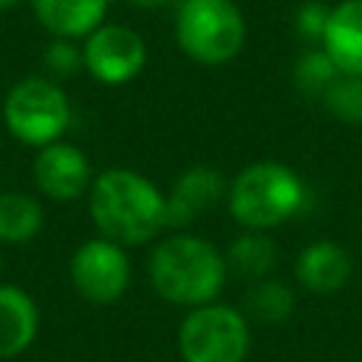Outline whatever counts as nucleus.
Segmentation results:
<instances>
[{"mask_svg":"<svg viewBox=\"0 0 362 362\" xmlns=\"http://www.w3.org/2000/svg\"><path fill=\"white\" fill-rule=\"evenodd\" d=\"M337 76H339V71H337V65L331 62V57L322 48L305 51L300 57V62L294 65V82H297V88L303 93H311V96L314 93L322 96L334 85Z\"/></svg>","mask_w":362,"mask_h":362,"instance_id":"19","label":"nucleus"},{"mask_svg":"<svg viewBox=\"0 0 362 362\" xmlns=\"http://www.w3.org/2000/svg\"><path fill=\"white\" fill-rule=\"evenodd\" d=\"M82 59L93 79L105 85H124L141 74L147 62V48L133 28L102 23L96 31L85 37Z\"/></svg>","mask_w":362,"mask_h":362,"instance_id":"8","label":"nucleus"},{"mask_svg":"<svg viewBox=\"0 0 362 362\" xmlns=\"http://www.w3.org/2000/svg\"><path fill=\"white\" fill-rule=\"evenodd\" d=\"M325 107L351 124H362V74L351 76V74H339L334 79V85L322 93Z\"/></svg>","mask_w":362,"mask_h":362,"instance_id":"18","label":"nucleus"},{"mask_svg":"<svg viewBox=\"0 0 362 362\" xmlns=\"http://www.w3.org/2000/svg\"><path fill=\"white\" fill-rule=\"evenodd\" d=\"M240 311L246 320L255 322H266V325L283 322L294 311V291L283 280H272V277L255 280L243 294Z\"/></svg>","mask_w":362,"mask_h":362,"instance_id":"16","label":"nucleus"},{"mask_svg":"<svg viewBox=\"0 0 362 362\" xmlns=\"http://www.w3.org/2000/svg\"><path fill=\"white\" fill-rule=\"evenodd\" d=\"M42 206L28 192H0V240L25 243L42 229Z\"/></svg>","mask_w":362,"mask_h":362,"instance_id":"17","label":"nucleus"},{"mask_svg":"<svg viewBox=\"0 0 362 362\" xmlns=\"http://www.w3.org/2000/svg\"><path fill=\"white\" fill-rule=\"evenodd\" d=\"M3 122L17 141L48 147L65 133L71 122V105L57 82L28 76L8 90L3 102Z\"/></svg>","mask_w":362,"mask_h":362,"instance_id":"5","label":"nucleus"},{"mask_svg":"<svg viewBox=\"0 0 362 362\" xmlns=\"http://www.w3.org/2000/svg\"><path fill=\"white\" fill-rule=\"evenodd\" d=\"M37 20L65 40L88 37L96 31L107 14V0H31Z\"/></svg>","mask_w":362,"mask_h":362,"instance_id":"14","label":"nucleus"},{"mask_svg":"<svg viewBox=\"0 0 362 362\" xmlns=\"http://www.w3.org/2000/svg\"><path fill=\"white\" fill-rule=\"evenodd\" d=\"M34 181L51 201H76L93 184L88 156L65 141H54L34 158Z\"/></svg>","mask_w":362,"mask_h":362,"instance_id":"9","label":"nucleus"},{"mask_svg":"<svg viewBox=\"0 0 362 362\" xmlns=\"http://www.w3.org/2000/svg\"><path fill=\"white\" fill-rule=\"evenodd\" d=\"M175 40L192 62L226 65L246 42V20L232 0H181Z\"/></svg>","mask_w":362,"mask_h":362,"instance_id":"4","label":"nucleus"},{"mask_svg":"<svg viewBox=\"0 0 362 362\" xmlns=\"http://www.w3.org/2000/svg\"><path fill=\"white\" fill-rule=\"evenodd\" d=\"M328 6H322V3H303L300 8H297V14H294V25H297V31L305 37V40H317L320 42V37H322V31H325V23H328Z\"/></svg>","mask_w":362,"mask_h":362,"instance_id":"21","label":"nucleus"},{"mask_svg":"<svg viewBox=\"0 0 362 362\" xmlns=\"http://www.w3.org/2000/svg\"><path fill=\"white\" fill-rule=\"evenodd\" d=\"M42 62L48 68L51 76H74L79 68H85V59H82V48H76L71 40L65 37H57L45 54H42Z\"/></svg>","mask_w":362,"mask_h":362,"instance_id":"20","label":"nucleus"},{"mask_svg":"<svg viewBox=\"0 0 362 362\" xmlns=\"http://www.w3.org/2000/svg\"><path fill=\"white\" fill-rule=\"evenodd\" d=\"M147 272L161 300L198 308L221 294L226 257L198 235H173L153 249Z\"/></svg>","mask_w":362,"mask_h":362,"instance_id":"2","label":"nucleus"},{"mask_svg":"<svg viewBox=\"0 0 362 362\" xmlns=\"http://www.w3.org/2000/svg\"><path fill=\"white\" fill-rule=\"evenodd\" d=\"M130 3L139 6V8H161V6H167L173 0H130Z\"/></svg>","mask_w":362,"mask_h":362,"instance_id":"22","label":"nucleus"},{"mask_svg":"<svg viewBox=\"0 0 362 362\" xmlns=\"http://www.w3.org/2000/svg\"><path fill=\"white\" fill-rule=\"evenodd\" d=\"M88 192L99 235L119 246L147 243L167 226V195L136 170H105Z\"/></svg>","mask_w":362,"mask_h":362,"instance_id":"1","label":"nucleus"},{"mask_svg":"<svg viewBox=\"0 0 362 362\" xmlns=\"http://www.w3.org/2000/svg\"><path fill=\"white\" fill-rule=\"evenodd\" d=\"M40 325L34 300L20 286H0V359L23 354Z\"/></svg>","mask_w":362,"mask_h":362,"instance_id":"13","label":"nucleus"},{"mask_svg":"<svg viewBox=\"0 0 362 362\" xmlns=\"http://www.w3.org/2000/svg\"><path fill=\"white\" fill-rule=\"evenodd\" d=\"M184 362H243L249 354V320L240 308L206 303L189 308L178 325Z\"/></svg>","mask_w":362,"mask_h":362,"instance_id":"6","label":"nucleus"},{"mask_svg":"<svg viewBox=\"0 0 362 362\" xmlns=\"http://www.w3.org/2000/svg\"><path fill=\"white\" fill-rule=\"evenodd\" d=\"M277 263V246L266 232L246 229L226 249V269L243 280H263Z\"/></svg>","mask_w":362,"mask_h":362,"instance_id":"15","label":"nucleus"},{"mask_svg":"<svg viewBox=\"0 0 362 362\" xmlns=\"http://www.w3.org/2000/svg\"><path fill=\"white\" fill-rule=\"evenodd\" d=\"M17 0H0V11H6V8H11Z\"/></svg>","mask_w":362,"mask_h":362,"instance_id":"23","label":"nucleus"},{"mask_svg":"<svg viewBox=\"0 0 362 362\" xmlns=\"http://www.w3.org/2000/svg\"><path fill=\"white\" fill-rule=\"evenodd\" d=\"M226 195V181L215 167L184 170L167 195V226H187L195 215L212 209Z\"/></svg>","mask_w":362,"mask_h":362,"instance_id":"10","label":"nucleus"},{"mask_svg":"<svg viewBox=\"0 0 362 362\" xmlns=\"http://www.w3.org/2000/svg\"><path fill=\"white\" fill-rule=\"evenodd\" d=\"M305 201L303 178L280 161H255L243 167L226 187L232 218L243 229L266 232L288 221Z\"/></svg>","mask_w":362,"mask_h":362,"instance_id":"3","label":"nucleus"},{"mask_svg":"<svg viewBox=\"0 0 362 362\" xmlns=\"http://www.w3.org/2000/svg\"><path fill=\"white\" fill-rule=\"evenodd\" d=\"M354 272L351 255L334 240H314L297 257V280L314 294L339 291Z\"/></svg>","mask_w":362,"mask_h":362,"instance_id":"12","label":"nucleus"},{"mask_svg":"<svg viewBox=\"0 0 362 362\" xmlns=\"http://www.w3.org/2000/svg\"><path fill=\"white\" fill-rule=\"evenodd\" d=\"M71 283L88 303H116L130 286V260L124 246L107 238L85 240L71 257Z\"/></svg>","mask_w":362,"mask_h":362,"instance_id":"7","label":"nucleus"},{"mask_svg":"<svg viewBox=\"0 0 362 362\" xmlns=\"http://www.w3.org/2000/svg\"><path fill=\"white\" fill-rule=\"evenodd\" d=\"M320 48L331 57L339 74H362V0H339L331 6Z\"/></svg>","mask_w":362,"mask_h":362,"instance_id":"11","label":"nucleus"}]
</instances>
